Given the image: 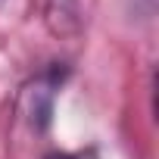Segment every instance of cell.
<instances>
[{
  "label": "cell",
  "mask_w": 159,
  "mask_h": 159,
  "mask_svg": "<svg viewBox=\"0 0 159 159\" xmlns=\"http://www.w3.org/2000/svg\"><path fill=\"white\" fill-rule=\"evenodd\" d=\"M66 78H69V62H50L19 88L16 116L28 125V131L44 134L50 128L53 106H56V97H59V91L66 84Z\"/></svg>",
  "instance_id": "obj_1"
},
{
  "label": "cell",
  "mask_w": 159,
  "mask_h": 159,
  "mask_svg": "<svg viewBox=\"0 0 159 159\" xmlns=\"http://www.w3.org/2000/svg\"><path fill=\"white\" fill-rule=\"evenodd\" d=\"M44 159H97L94 153H69V150H50Z\"/></svg>",
  "instance_id": "obj_2"
}]
</instances>
